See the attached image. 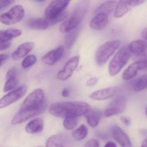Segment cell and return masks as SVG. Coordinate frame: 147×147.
Returning <instances> with one entry per match:
<instances>
[{
	"instance_id": "cell-28",
	"label": "cell",
	"mask_w": 147,
	"mask_h": 147,
	"mask_svg": "<svg viewBox=\"0 0 147 147\" xmlns=\"http://www.w3.org/2000/svg\"><path fill=\"white\" fill-rule=\"evenodd\" d=\"M147 88V74L139 78L134 85V89L135 91L143 90Z\"/></svg>"
},
{
	"instance_id": "cell-27",
	"label": "cell",
	"mask_w": 147,
	"mask_h": 147,
	"mask_svg": "<svg viewBox=\"0 0 147 147\" xmlns=\"http://www.w3.org/2000/svg\"><path fill=\"white\" fill-rule=\"evenodd\" d=\"M79 117L70 116L65 117L63 126L67 130H72L78 125Z\"/></svg>"
},
{
	"instance_id": "cell-7",
	"label": "cell",
	"mask_w": 147,
	"mask_h": 147,
	"mask_svg": "<svg viewBox=\"0 0 147 147\" xmlns=\"http://www.w3.org/2000/svg\"><path fill=\"white\" fill-rule=\"evenodd\" d=\"M71 0H53L45 11V18L48 22L54 19L65 10Z\"/></svg>"
},
{
	"instance_id": "cell-18",
	"label": "cell",
	"mask_w": 147,
	"mask_h": 147,
	"mask_svg": "<svg viewBox=\"0 0 147 147\" xmlns=\"http://www.w3.org/2000/svg\"><path fill=\"white\" fill-rule=\"evenodd\" d=\"M102 115V113L99 110L90 109L85 116L88 124L92 127H95L98 125Z\"/></svg>"
},
{
	"instance_id": "cell-19",
	"label": "cell",
	"mask_w": 147,
	"mask_h": 147,
	"mask_svg": "<svg viewBox=\"0 0 147 147\" xmlns=\"http://www.w3.org/2000/svg\"><path fill=\"white\" fill-rule=\"evenodd\" d=\"M118 2L116 1H109L103 3L95 10V15L97 14L106 15L109 16L115 10Z\"/></svg>"
},
{
	"instance_id": "cell-4",
	"label": "cell",
	"mask_w": 147,
	"mask_h": 147,
	"mask_svg": "<svg viewBox=\"0 0 147 147\" xmlns=\"http://www.w3.org/2000/svg\"><path fill=\"white\" fill-rule=\"evenodd\" d=\"M130 53L126 47H121L117 51L109 65V72L111 76L117 74L126 65L130 58Z\"/></svg>"
},
{
	"instance_id": "cell-15",
	"label": "cell",
	"mask_w": 147,
	"mask_h": 147,
	"mask_svg": "<svg viewBox=\"0 0 147 147\" xmlns=\"http://www.w3.org/2000/svg\"><path fill=\"white\" fill-rule=\"evenodd\" d=\"M64 52V47L60 45L52 50L41 58L42 62L49 65H53L56 63L63 56Z\"/></svg>"
},
{
	"instance_id": "cell-8",
	"label": "cell",
	"mask_w": 147,
	"mask_h": 147,
	"mask_svg": "<svg viewBox=\"0 0 147 147\" xmlns=\"http://www.w3.org/2000/svg\"><path fill=\"white\" fill-rule=\"evenodd\" d=\"M127 99L123 96L116 98L111 102L104 112L105 117H110L122 113L127 106Z\"/></svg>"
},
{
	"instance_id": "cell-35",
	"label": "cell",
	"mask_w": 147,
	"mask_h": 147,
	"mask_svg": "<svg viewBox=\"0 0 147 147\" xmlns=\"http://www.w3.org/2000/svg\"><path fill=\"white\" fill-rule=\"evenodd\" d=\"M11 46V43L9 41L0 42V51L6 50L9 48Z\"/></svg>"
},
{
	"instance_id": "cell-37",
	"label": "cell",
	"mask_w": 147,
	"mask_h": 147,
	"mask_svg": "<svg viewBox=\"0 0 147 147\" xmlns=\"http://www.w3.org/2000/svg\"><path fill=\"white\" fill-rule=\"evenodd\" d=\"M139 63L140 64V70L146 69H147V59L139 60Z\"/></svg>"
},
{
	"instance_id": "cell-45",
	"label": "cell",
	"mask_w": 147,
	"mask_h": 147,
	"mask_svg": "<svg viewBox=\"0 0 147 147\" xmlns=\"http://www.w3.org/2000/svg\"><path fill=\"white\" fill-rule=\"evenodd\" d=\"M146 115L147 116V106L146 109Z\"/></svg>"
},
{
	"instance_id": "cell-9",
	"label": "cell",
	"mask_w": 147,
	"mask_h": 147,
	"mask_svg": "<svg viewBox=\"0 0 147 147\" xmlns=\"http://www.w3.org/2000/svg\"><path fill=\"white\" fill-rule=\"evenodd\" d=\"M27 90L28 86L23 85L3 96L0 99V109L7 107L20 100L25 96Z\"/></svg>"
},
{
	"instance_id": "cell-29",
	"label": "cell",
	"mask_w": 147,
	"mask_h": 147,
	"mask_svg": "<svg viewBox=\"0 0 147 147\" xmlns=\"http://www.w3.org/2000/svg\"><path fill=\"white\" fill-rule=\"evenodd\" d=\"M6 82L3 88V91L7 92L15 88L18 84V81L16 77H10L6 79Z\"/></svg>"
},
{
	"instance_id": "cell-2",
	"label": "cell",
	"mask_w": 147,
	"mask_h": 147,
	"mask_svg": "<svg viewBox=\"0 0 147 147\" xmlns=\"http://www.w3.org/2000/svg\"><path fill=\"white\" fill-rule=\"evenodd\" d=\"M90 109V105L85 102H59L50 106L49 112L54 116L65 118L70 116L80 117L84 115Z\"/></svg>"
},
{
	"instance_id": "cell-25",
	"label": "cell",
	"mask_w": 147,
	"mask_h": 147,
	"mask_svg": "<svg viewBox=\"0 0 147 147\" xmlns=\"http://www.w3.org/2000/svg\"><path fill=\"white\" fill-rule=\"evenodd\" d=\"M139 70H140V68L138 61L131 64L125 70L123 74V78L126 80L131 79L136 76Z\"/></svg>"
},
{
	"instance_id": "cell-23",
	"label": "cell",
	"mask_w": 147,
	"mask_h": 147,
	"mask_svg": "<svg viewBox=\"0 0 147 147\" xmlns=\"http://www.w3.org/2000/svg\"><path fill=\"white\" fill-rule=\"evenodd\" d=\"M22 30L16 28H9L5 31L0 30V42L9 41L13 38L20 36Z\"/></svg>"
},
{
	"instance_id": "cell-1",
	"label": "cell",
	"mask_w": 147,
	"mask_h": 147,
	"mask_svg": "<svg viewBox=\"0 0 147 147\" xmlns=\"http://www.w3.org/2000/svg\"><path fill=\"white\" fill-rule=\"evenodd\" d=\"M47 103L43 90L36 89L24 100L20 110L11 121L13 125L20 124L44 112Z\"/></svg>"
},
{
	"instance_id": "cell-36",
	"label": "cell",
	"mask_w": 147,
	"mask_h": 147,
	"mask_svg": "<svg viewBox=\"0 0 147 147\" xmlns=\"http://www.w3.org/2000/svg\"><path fill=\"white\" fill-rule=\"evenodd\" d=\"M121 121L126 126H129L131 123V119L128 117L122 116L121 118Z\"/></svg>"
},
{
	"instance_id": "cell-16",
	"label": "cell",
	"mask_w": 147,
	"mask_h": 147,
	"mask_svg": "<svg viewBox=\"0 0 147 147\" xmlns=\"http://www.w3.org/2000/svg\"><path fill=\"white\" fill-rule=\"evenodd\" d=\"M33 42H28L23 43L17 47L12 55V58L15 60H19L26 56L34 47Z\"/></svg>"
},
{
	"instance_id": "cell-40",
	"label": "cell",
	"mask_w": 147,
	"mask_h": 147,
	"mask_svg": "<svg viewBox=\"0 0 147 147\" xmlns=\"http://www.w3.org/2000/svg\"><path fill=\"white\" fill-rule=\"evenodd\" d=\"M62 96L63 97H68L70 96L69 90L68 88H64L62 91Z\"/></svg>"
},
{
	"instance_id": "cell-31",
	"label": "cell",
	"mask_w": 147,
	"mask_h": 147,
	"mask_svg": "<svg viewBox=\"0 0 147 147\" xmlns=\"http://www.w3.org/2000/svg\"><path fill=\"white\" fill-rule=\"evenodd\" d=\"M67 16H68V13H67V11L65 10L63 13H61L60 15L56 17V18H54L52 20L48 22L49 24H50V26L55 25V24L62 21L63 20L67 18Z\"/></svg>"
},
{
	"instance_id": "cell-24",
	"label": "cell",
	"mask_w": 147,
	"mask_h": 147,
	"mask_svg": "<svg viewBox=\"0 0 147 147\" xmlns=\"http://www.w3.org/2000/svg\"><path fill=\"white\" fill-rule=\"evenodd\" d=\"M80 32V27L79 26L75 29L66 33L65 37V44L66 48L70 49L77 40Z\"/></svg>"
},
{
	"instance_id": "cell-3",
	"label": "cell",
	"mask_w": 147,
	"mask_h": 147,
	"mask_svg": "<svg viewBox=\"0 0 147 147\" xmlns=\"http://www.w3.org/2000/svg\"><path fill=\"white\" fill-rule=\"evenodd\" d=\"M89 0H81L74 9L70 17L64 22L60 27L62 33H67L79 26L88 11Z\"/></svg>"
},
{
	"instance_id": "cell-34",
	"label": "cell",
	"mask_w": 147,
	"mask_h": 147,
	"mask_svg": "<svg viewBox=\"0 0 147 147\" xmlns=\"http://www.w3.org/2000/svg\"><path fill=\"white\" fill-rule=\"evenodd\" d=\"M15 0H0V9L11 5Z\"/></svg>"
},
{
	"instance_id": "cell-12",
	"label": "cell",
	"mask_w": 147,
	"mask_h": 147,
	"mask_svg": "<svg viewBox=\"0 0 147 147\" xmlns=\"http://www.w3.org/2000/svg\"><path fill=\"white\" fill-rule=\"evenodd\" d=\"M79 63V57L75 56L68 60L63 69L59 71L57 75L58 79L64 81L71 77L76 69Z\"/></svg>"
},
{
	"instance_id": "cell-43",
	"label": "cell",
	"mask_w": 147,
	"mask_h": 147,
	"mask_svg": "<svg viewBox=\"0 0 147 147\" xmlns=\"http://www.w3.org/2000/svg\"><path fill=\"white\" fill-rule=\"evenodd\" d=\"M141 147H147V138L142 142Z\"/></svg>"
},
{
	"instance_id": "cell-5",
	"label": "cell",
	"mask_w": 147,
	"mask_h": 147,
	"mask_svg": "<svg viewBox=\"0 0 147 147\" xmlns=\"http://www.w3.org/2000/svg\"><path fill=\"white\" fill-rule=\"evenodd\" d=\"M120 45L121 41L118 40H110L102 45L98 49L95 55L96 63L102 65L107 63Z\"/></svg>"
},
{
	"instance_id": "cell-26",
	"label": "cell",
	"mask_w": 147,
	"mask_h": 147,
	"mask_svg": "<svg viewBox=\"0 0 147 147\" xmlns=\"http://www.w3.org/2000/svg\"><path fill=\"white\" fill-rule=\"evenodd\" d=\"M88 129L87 127L85 125H82L72 132V137L75 140H81L86 137Z\"/></svg>"
},
{
	"instance_id": "cell-44",
	"label": "cell",
	"mask_w": 147,
	"mask_h": 147,
	"mask_svg": "<svg viewBox=\"0 0 147 147\" xmlns=\"http://www.w3.org/2000/svg\"><path fill=\"white\" fill-rule=\"evenodd\" d=\"M34 1L38 2H43L45 1L46 0H34Z\"/></svg>"
},
{
	"instance_id": "cell-22",
	"label": "cell",
	"mask_w": 147,
	"mask_h": 147,
	"mask_svg": "<svg viewBox=\"0 0 147 147\" xmlns=\"http://www.w3.org/2000/svg\"><path fill=\"white\" fill-rule=\"evenodd\" d=\"M27 24L30 28L36 30H45L50 26L48 21L45 18H33L28 21Z\"/></svg>"
},
{
	"instance_id": "cell-20",
	"label": "cell",
	"mask_w": 147,
	"mask_h": 147,
	"mask_svg": "<svg viewBox=\"0 0 147 147\" xmlns=\"http://www.w3.org/2000/svg\"><path fill=\"white\" fill-rule=\"evenodd\" d=\"M147 45L143 40H136L132 41L128 47L130 53L137 56L143 55L146 50Z\"/></svg>"
},
{
	"instance_id": "cell-32",
	"label": "cell",
	"mask_w": 147,
	"mask_h": 147,
	"mask_svg": "<svg viewBox=\"0 0 147 147\" xmlns=\"http://www.w3.org/2000/svg\"><path fill=\"white\" fill-rule=\"evenodd\" d=\"M84 147H99V143L97 140L91 139L87 141Z\"/></svg>"
},
{
	"instance_id": "cell-39",
	"label": "cell",
	"mask_w": 147,
	"mask_h": 147,
	"mask_svg": "<svg viewBox=\"0 0 147 147\" xmlns=\"http://www.w3.org/2000/svg\"><path fill=\"white\" fill-rule=\"evenodd\" d=\"M8 55L6 54H0V67L8 59Z\"/></svg>"
},
{
	"instance_id": "cell-42",
	"label": "cell",
	"mask_w": 147,
	"mask_h": 147,
	"mask_svg": "<svg viewBox=\"0 0 147 147\" xmlns=\"http://www.w3.org/2000/svg\"><path fill=\"white\" fill-rule=\"evenodd\" d=\"M104 147H117L116 145L112 142H109L106 143Z\"/></svg>"
},
{
	"instance_id": "cell-6",
	"label": "cell",
	"mask_w": 147,
	"mask_h": 147,
	"mask_svg": "<svg viewBox=\"0 0 147 147\" xmlns=\"http://www.w3.org/2000/svg\"><path fill=\"white\" fill-rule=\"evenodd\" d=\"M24 16L25 10L23 7L20 5H15L0 15V22L4 25H13L21 21Z\"/></svg>"
},
{
	"instance_id": "cell-11",
	"label": "cell",
	"mask_w": 147,
	"mask_h": 147,
	"mask_svg": "<svg viewBox=\"0 0 147 147\" xmlns=\"http://www.w3.org/2000/svg\"><path fill=\"white\" fill-rule=\"evenodd\" d=\"M146 0H120L117 3L114 16L116 18H120L133 7L142 4Z\"/></svg>"
},
{
	"instance_id": "cell-38",
	"label": "cell",
	"mask_w": 147,
	"mask_h": 147,
	"mask_svg": "<svg viewBox=\"0 0 147 147\" xmlns=\"http://www.w3.org/2000/svg\"><path fill=\"white\" fill-rule=\"evenodd\" d=\"M98 82V79L96 78H92L87 80L86 85L88 86H92L95 85Z\"/></svg>"
},
{
	"instance_id": "cell-41",
	"label": "cell",
	"mask_w": 147,
	"mask_h": 147,
	"mask_svg": "<svg viewBox=\"0 0 147 147\" xmlns=\"http://www.w3.org/2000/svg\"><path fill=\"white\" fill-rule=\"evenodd\" d=\"M142 36L144 39L147 41V27L143 29L142 32Z\"/></svg>"
},
{
	"instance_id": "cell-14",
	"label": "cell",
	"mask_w": 147,
	"mask_h": 147,
	"mask_svg": "<svg viewBox=\"0 0 147 147\" xmlns=\"http://www.w3.org/2000/svg\"><path fill=\"white\" fill-rule=\"evenodd\" d=\"M111 133L113 138L122 147H133L127 135L119 127L114 125L111 128Z\"/></svg>"
},
{
	"instance_id": "cell-13",
	"label": "cell",
	"mask_w": 147,
	"mask_h": 147,
	"mask_svg": "<svg viewBox=\"0 0 147 147\" xmlns=\"http://www.w3.org/2000/svg\"><path fill=\"white\" fill-rule=\"evenodd\" d=\"M120 90L121 88L118 86L108 87L92 92L90 95V97L94 100H105L114 96Z\"/></svg>"
},
{
	"instance_id": "cell-33",
	"label": "cell",
	"mask_w": 147,
	"mask_h": 147,
	"mask_svg": "<svg viewBox=\"0 0 147 147\" xmlns=\"http://www.w3.org/2000/svg\"><path fill=\"white\" fill-rule=\"evenodd\" d=\"M17 69L15 67H13L9 70L8 71L6 74V79L10 77H16Z\"/></svg>"
},
{
	"instance_id": "cell-21",
	"label": "cell",
	"mask_w": 147,
	"mask_h": 147,
	"mask_svg": "<svg viewBox=\"0 0 147 147\" xmlns=\"http://www.w3.org/2000/svg\"><path fill=\"white\" fill-rule=\"evenodd\" d=\"M44 125V121L42 118H36L30 121L27 124L26 131L28 134H38L43 130Z\"/></svg>"
},
{
	"instance_id": "cell-17",
	"label": "cell",
	"mask_w": 147,
	"mask_h": 147,
	"mask_svg": "<svg viewBox=\"0 0 147 147\" xmlns=\"http://www.w3.org/2000/svg\"><path fill=\"white\" fill-rule=\"evenodd\" d=\"M109 22V16L106 15H96L91 20L90 26L92 29L97 31H101L105 28Z\"/></svg>"
},
{
	"instance_id": "cell-10",
	"label": "cell",
	"mask_w": 147,
	"mask_h": 147,
	"mask_svg": "<svg viewBox=\"0 0 147 147\" xmlns=\"http://www.w3.org/2000/svg\"><path fill=\"white\" fill-rule=\"evenodd\" d=\"M73 142L69 136L64 134L54 135L46 142L47 147H72Z\"/></svg>"
},
{
	"instance_id": "cell-30",
	"label": "cell",
	"mask_w": 147,
	"mask_h": 147,
	"mask_svg": "<svg viewBox=\"0 0 147 147\" xmlns=\"http://www.w3.org/2000/svg\"><path fill=\"white\" fill-rule=\"evenodd\" d=\"M37 61V58L34 55H31L26 57L22 63V66L24 69L32 66Z\"/></svg>"
}]
</instances>
